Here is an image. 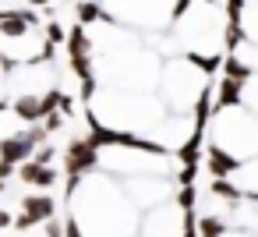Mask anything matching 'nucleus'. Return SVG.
I'll return each mask as SVG.
<instances>
[{"mask_svg": "<svg viewBox=\"0 0 258 237\" xmlns=\"http://www.w3.org/2000/svg\"><path fill=\"white\" fill-rule=\"evenodd\" d=\"M64 163H68V191H75L78 181L96 170V163H99V145H96L92 138H71V142H68V152H64Z\"/></svg>", "mask_w": 258, "mask_h": 237, "instance_id": "nucleus-1", "label": "nucleus"}, {"mask_svg": "<svg viewBox=\"0 0 258 237\" xmlns=\"http://www.w3.org/2000/svg\"><path fill=\"white\" fill-rule=\"evenodd\" d=\"M240 163L230 156V152H223L219 145H209V173L212 177H226V173H233Z\"/></svg>", "mask_w": 258, "mask_h": 237, "instance_id": "nucleus-6", "label": "nucleus"}, {"mask_svg": "<svg viewBox=\"0 0 258 237\" xmlns=\"http://www.w3.org/2000/svg\"><path fill=\"white\" fill-rule=\"evenodd\" d=\"M60 96H64L60 89H50L46 96H39V106H43V117H46V113H53V110H60Z\"/></svg>", "mask_w": 258, "mask_h": 237, "instance_id": "nucleus-10", "label": "nucleus"}, {"mask_svg": "<svg viewBox=\"0 0 258 237\" xmlns=\"http://www.w3.org/2000/svg\"><path fill=\"white\" fill-rule=\"evenodd\" d=\"M15 170H18L15 163H8V159H0V181H8V177H11Z\"/></svg>", "mask_w": 258, "mask_h": 237, "instance_id": "nucleus-17", "label": "nucleus"}, {"mask_svg": "<svg viewBox=\"0 0 258 237\" xmlns=\"http://www.w3.org/2000/svg\"><path fill=\"white\" fill-rule=\"evenodd\" d=\"M244 15V0H226V22H240Z\"/></svg>", "mask_w": 258, "mask_h": 237, "instance_id": "nucleus-15", "label": "nucleus"}, {"mask_svg": "<svg viewBox=\"0 0 258 237\" xmlns=\"http://www.w3.org/2000/svg\"><path fill=\"white\" fill-rule=\"evenodd\" d=\"M0 68H4V71L11 75V71L18 68V61H15V57H8V53H0Z\"/></svg>", "mask_w": 258, "mask_h": 237, "instance_id": "nucleus-18", "label": "nucleus"}, {"mask_svg": "<svg viewBox=\"0 0 258 237\" xmlns=\"http://www.w3.org/2000/svg\"><path fill=\"white\" fill-rule=\"evenodd\" d=\"M43 233L46 237H64V223H57V216H50V219H43Z\"/></svg>", "mask_w": 258, "mask_h": 237, "instance_id": "nucleus-14", "label": "nucleus"}, {"mask_svg": "<svg viewBox=\"0 0 258 237\" xmlns=\"http://www.w3.org/2000/svg\"><path fill=\"white\" fill-rule=\"evenodd\" d=\"M244 43V29H240V22H226V50H237Z\"/></svg>", "mask_w": 258, "mask_h": 237, "instance_id": "nucleus-9", "label": "nucleus"}, {"mask_svg": "<svg viewBox=\"0 0 258 237\" xmlns=\"http://www.w3.org/2000/svg\"><path fill=\"white\" fill-rule=\"evenodd\" d=\"M32 159L36 163H53L57 159V149L53 145H39V149H32Z\"/></svg>", "mask_w": 258, "mask_h": 237, "instance_id": "nucleus-12", "label": "nucleus"}, {"mask_svg": "<svg viewBox=\"0 0 258 237\" xmlns=\"http://www.w3.org/2000/svg\"><path fill=\"white\" fill-rule=\"evenodd\" d=\"M11 226H18V230H32V226H36V219H32L29 212H22V216H18V219H15Z\"/></svg>", "mask_w": 258, "mask_h": 237, "instance_id": "nucleus-16", "label": "nucleus"}, {"mask_svg": "<svg viewBox=\"0 0 258 237\" xmlns=\"http://www.w3.org/2000/svg\"><path fill=\"white\" fill-rule=\"evenodd\" d=\"M198 233H202V237H223L226 226H223V219H216V216H202V219H198Z\"/></svg>", "mask_w": 258, "mask_h": 237, "instance_id": "nucleus-7", "label": "nucleus"}, {"mask_svg": "<svg viewBox=\"0 0 258 237\" xmlns=\"http://www.w3.org/2000/svg\"><path fill=\"white\" fill-rule=\"evenodd\" d=\"M43 128H46L50 135H53V131H60V128H64V113H57V110H53V113H46V117H43Z\"/></svg>", "mask_w": 258, "mask_h": 237, "instance_id": "nucleus-13", "label": "nucleus"}, {"mask_svg": "<svg viewBox=\"0 0 258 237\" xmlns=\"http://www.w3.org/2000/svg\"><path fill=\"white\" fill-rule=\"evenodd\" d=\"M11 110H15V117H18L22 124L43 121V106H39V96H32V92H22V96H15V99H11Z\"/></svg>", "mask_w": 258, "mask_h": 237, "instance_id": "nucleus-4", "label": "nucleus"}, {"mask_svg": "<svg viewBox=\"0 0 258 237\" xmlns=\"http://www.w3.org/2000/svg\"><path fill=\"white\" fill-rule=\"evenodd\" d=\"M18 177H22L25 184H36V188H53V184H57L53 163H36V159H22V163H18Z\"/></svg>", "mask_w": 258, "mask_h": 237, "instance_id": "nucleus-2", "label": "nucleus"}, {"mask_svg": "<svg viewBox=\"0 0 258 237\" xmlns=\"http://www.w3.org/2000/svg\"><path fill=\"white\" fill-rule=\"evenodd\" d=\"M96 18H106L99 4H92V0H85V4H78V22H82V25H85V22H96Z\"/></svg>", "mask_w": 258, "mask_h": 237, "instance_id": "nucleus-8", "label": "nucleus"}, {"mask_svg": "<svg viewBox=\"0 0 258 237\" xmlns=\"http://www.w3.org/2000/svg\"><path fill=\"white\" fill-rule=\"evenodd\" d=\"M22 212H29L36 223H43V219L57 216V202H53L50 195H25V198H22Z\"/></svg>", "mask_w": 258, "mask_h": 237, "instance_id": "nucleus-5", "label": "nucleus"}, {"mask_svg": "<svg viewBox=\"0 0 258 237\" xmlns=\"http://www.w3.org/2000/svg\"><path fill=\"white\" fill-rule=\"evenodd\" d=\"M46 43H53V46H57V43H68V32H64L57 22H50V25H46Z\"/></svg>", "mask_w": 258, "mask_h": 237, "instance_id": "nucleus-11", "label": "nucleus"}, {"mask_svg": "<svg viewBox=\"0 0 258 237\" xmlns=\"http://www.w3.org/2000/svg\"><path fill=\"white\" fill-rule=\"evenodd\" d=\"M32 142L25 138V135H11V138H4L0 142V159H8V163H22V159H32Z\"/></svg>", "mask_w": 258, "mask_h": 237, "instance_id": "nucleus-3", "label": "nucleus"}, {"mask_svg": "<svg viewBox=\"0 0 258 237\" xmlns=\"http://www.w3.org/2000/svg\"><path fill=\"white\" fill-rule=\"evenodd\" d=\"M15 219H11V212H4V209H0V230H8Z\"/></svg>", "mask_w": 258, "mask_h": 237, "instance_id": "nucleus-19", "label": "nucleus"}, {"mask_svg": "<svg viewBox=\"0 0 258 237\" xmlns=\"http://www.w3.org/2000/svg\"><path fill=\"white\" fill-rule=\"evenodd\" d=\"M0 191H4V181H0Z\"/></svg>", "mask_w": 258, "mask_h": 237, "instance_id": "nucleus-20", "label": "nucleus"}]
</instances>
